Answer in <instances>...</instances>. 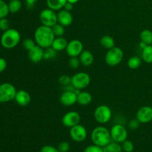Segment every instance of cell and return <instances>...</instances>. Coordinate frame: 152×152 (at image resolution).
<instances>
[{"label": "cell", "mask_w": 152, "mask_h": 152, "mask_svg": "<svg viewBox=\"0 0 152 152\" xmlns=\"http://www.w3.org/2000/svg\"><path fill=\"white\" fill-rule=\"evenodd\" d=\"M10 13L8 8V4L4 0H0V19L5 18Z\"/></svg>", "instance_id": "29"}, {"label": "cell", "mask_w": 152, "mask_h": 152, "mask_svg": "<svg viewBox=\"0 0 152 152\" xmlns=\"http://www.w3.org/2000/svg\"><path fill=\"white\" fill-rule=\"evenodd\" d=\"M57 20L58 23L63 26H69L73 22V16L70 11L62 9L57 13Z\"/></svg>", "instance_id": "16"}, {"label": "cell", "mask_w": 152, "mask_h": 152, "mask_svg": "<svg viewBox=\"0 0 152 152\" xmlns=\"http://www.w3.org/2000/svg\"><path fill=\"white\" fill-rule=\"evenodd\" d=\"M67 1H68V2L71 3V4H76V3H77L79 1V0H67Z\"/></svg>", "instance_id": "44"}, {"label": "cell", "mask_w": 152, "mask_h": 152, "mask_svg": "<svg viewBox=\"0 0 152 152\" xmlns=\"http://www.w3.org/2000/svg\"><path fill=\"white\" fill-rule=\"evenodd\" d=\"M65 50L70 57L79 56L83 51V44L80 40L73 39L68 43Z\"/></svg>", "instance_id": "12"}, {"label": "cell", "mask_w": 152, "mask_h": 152, "mask_svg": "<svg viewBox=\"0 0 152 152\" xmlns=\"http://www.w3.org/2000/svg\"><path fill=\"white\" fill-rule=\"evenodd\" d=\"M91 77L86 72H78L71 77V85L79 90H83L89 86Z\"/></svg>", "instance_id": "7"}, {"label": "cell", "mask_w": 152, "mask_h": 152, "mask_svg": "<svg viewBox=\"0 0 152 152\" xmlns=\"http://www.w3.org/2000/svg\"><path fill=\"white\" fill-rule=\"evenodd\" d=\"M147 45H147L146 43L145 42H142V41H141L140 42V44H139V46H140V48L141 49H144L145 48V47H146Z\"/></svg>", "instance_id": "43"}, {"label": "cell", "mask_w": 152, "mask_h": 152, "mask_svg": "<svg viewBox=\"0 0 152 152\" xmlns=\"http://www.w3.org/2000/svg\"><path fill=\"white\" fill-rule=\"evenodd\" d=\"M80 64H81V62H80V58L78 56L71 57L69 59V60H68V65L72 69H77V68H78L80 67Z\"/></svg>", "instance_id": "31"}, {"label": "cell", "mask_w": 152, "mask_h": 152, "mask_svg": "<svg viewBox=\"0 0 152 152\" xmlns=\"http://www.w3.org/2000/svg\"><path fill=\"white\" fill-rule=\"evenodd\" d=\"M0 85H1V84H0Z\"/></svg>", "instance_id": "45"}, {"label": "cell", "mask_w": 152, "mask_h": 152, "mask_svg": "<svg viewBox=\"0 0 152 152\" xmlns=\"http://www.w3.org/2000/svg\"><path fill=\"white\" fill-rule=\"evenodd\" d=\"M141 41L144 42L147 45H152V31L150 30L145 29L140 33Z\"/></svg>", "instance_id": "27"}, {"label": "cell", "mask_w": 152, "mask_h": 152, "mask_svg": "<svg viewBox=\"0 0 152 152\" xmlns=\"http://www.w3.org/2000/svg\"><path fill=\"white\" fill-rule=\"evenodd\" d=\"M39 19L42 25L52 28L58 22L57 13H56L55 10L50 8L44 9L40 13Z\"/></svg>", "instance_id": "8"}, {"label": "cell", "mask_w": 152, "mask_h": 152, "mask_svg": "<svg viewBox=\"0 0 152 152\" xmlns=\"http://www.w3.org/2000/svg\"><path fill=\"white\" fill-rule=\"evenodd\" d=\"M37 43H36L35 40L32 39H25L23 42V47L25 48V50H27L28 51L31 50V49L34 48L36 46Z\"/></svg>", "instance_id": "32"}, {"label": "cell", "mask_w": 152, "mask_h": 152, "mask_svg": "<svg viewBox=\"0 0 152 152\" xmlns=\"http://www.w3.org/2000/svg\"><path fill=\"white\" fill-rule=\"evenodd\" d=\"M79 58H80L82 65L86 67L91 66L93 64L94 60L93 53L90 50H83V51L79 56Z\"/></svg>", "instance_id": "18"}, {"label": "cell", "mask_w": 152, "mask_h": 152, "mask_svg": "<svg viewBox=\"0 0 152 152\" xmlns=\"http://www.w3.org/2000/svg\"><path fill=\"white\" fill-rule=\"evenodd\" d=\"M94 116L96 122L101 124H105L111 120L112 117V111L107 105H101L95 109Z\"/></svg>", "instance_id": "6"}, {"label": "cell", "mask_w": 152, "mask_h": 152, "mask_svg": "<svg viewBox=\"0 0 152 152\" xmlns=\"http://www.w3.org/2000/svg\"><path fill=\"white\" fill-rule=\"evenodd\" d=\"M63 9H65V10L71 12V10L74 9V4H71V3H70V2H68V1H67L66 4H65V6H64Z\"/></svg>", "instance_id": "42"}, {"label": "cell", "mask_w": 152, "mask_h": 152, "mask_svg": "<svg viewBox=\"0 0 152 152\" xmlns=\"http://www.w3.org/2000/svg\"><path fill=\"white\" fill-rule=\"evenodd\" d=\"M22 5V1L20 0H10L8 4L9 11L12 13H17L21 10Z\"/></svg>", "instance_id": "26"}, {"label": "cell", "mask_w": 152, "mask_h": 152, "mask_svg": "<svg viewBox=\"0 0 152 152\" xmlns=\"http://www.w3.org/2000/svg\"><path fill=\"white\" fill-rule=\"evenodd\" d=\"M136 118L140 123H148L152 120V108L148 105L142 106L137 111Z\"/></svg>", "instance_id": "13"}, {"label": "cell", "mask_w": 152, "mask_h": 152, "mask_svg": "<svg viewBox=\"0 0 152 152\" xmlns=\"http://www.w3.org/2000/svg\"><path fill=\"white\" fill-rule=\"evenodd\" d=\"M10 28V22L7 18L0 19V30L5 31Z\"/></svg>", "instance_id": "37"}, {"label": "cell", "mask_w": 152, "mask_h": 152, "mask_svg": "<svg viewBox=\"0 0 152 152\" xmlns=\"http://www.w3.org/2000/svg\"><path fill=\"white\" fill-rule=\"evenodd\" d=\"M38 0H25V3H26V6L28 8L32 9L34 6L35 5L36 3L37 2Z\"/></svg>", "instance_id": "41"}, {"label": "cell", "mask_w": 152, "mask_h": 152, "mask_svg": "<svg viewBox=\"0 0 152 152\" xmlns=\"http://www.w3.org/2000/svg\"><path fill=\"white\" fill-rule=\"evenodd\" d=\"M46 51L44 52V56H43V59H45V60H48V59H53L56 56V53L57 51L55 50L52 47L48 48H46Z\"/></svg>", "instance_id": "30"}, {"label": "cell", "mask_w": 152, "mask_h": 152, "mask_svg": "<svg viewBox=\"0 0 152 152\" xmlns=\"http://www.w3.org/2000/svg\"><path fill=\"white\" fill-rule=\"evenodd\" d=\"M127 65L129 66V68H130L131 69H137L142 65V60L140 57L136 56H132L130 59H129L127 62Z\"/></svg>", "instance_id": "25"}, {"label": "cell", "mask_w": 152, "mask_h": 152, "mask_svg": "<svg viewBox=\"0 0 152 152\" xmlns=\"http://www.w3.org/2000/svg\"><path fill=\"white\" fill-rule=\"evenodd\" d=\"M14 99L18 105L25 107L29 105L31 101V97L28 91L25 90H20L16 92Z\"/></svg>", "instance_id": "17"}, {"label": "cell", "mask_w": 152, "mask_h": 152, "mask_svg": "<svg viewBox=\"0 0 152 152\" xmlns=\"http://www.w3.org/2000/svg\"><path fill=\"white\" fill-rule=\"evenodd\" d=\"M68 43V42H67L66 39L64 38L63 37H55L54 40H53V43H52L51 47L57 52L62 51V50L66 49Z\"/></svg>", "instance_id": "19"}, {"label": "cell", "mask_w": 152, "mask_h": 152, "mask_svg": "<svg viewBox=\"0 0 152 152\" xmlns=\"http://www.w3.org/2000/svg\"><path fill=\"white\" fill-rule=\"evenodd\" d=\"M40 152H59L58 149L51 145H45L40 150Z\"/></svg>", "instance_id": "39"}, {"label": "cell", "mask_w": 152, "mask_h": 152, "mask_svg": "<svg viewBox=\"0 0 152 152\" xmlns=\"http://www.w3.org/2000/svg\"><path fill=\"white\" fill-rule=\"evenodd\" d=\"M57 149L59 152H68L70 150L69 142H67V141L61 142L58 145Z\"/></svg>", "instance_id": "36"}, {"label": "cell", "mask_w": 152, "mask_h": 152, "mask_svg": "<svg viewBox=\"0 0 152 152\" xmlns=\"http://www.w3.org/2000/svg\"><path fill=\"white\" fill-rule=\"evenodd\" d=\"M100 45L102 46V48L109 50L115 47V42L114 39L110 36H104L100 39Z\"/></svg>", "instance_id": "23"}, {"label": "cell", "mask_w": 152, "mask_h": 152, "mask_svg": "<svg viewBox=\"0 0 152 152\" xmlns=\"http://www.w3.org/2000/svg\"><path fill=\"white\" fill-rule=\"evenodd\" d=\"M142 59L146 63H152V45H148L142 50Z\"/></svg>", "instance_id": "24"}, {"label": "cell", "mask_w": 152, "mask_h": 152, "mask_svg": "<svg viewBox=\"0 0 152 152\" xmlns=\"http://www.w3.org/2000/svg\"><path fill=\"white\" fill-rule=\"evenodd\" d=\"M91 138L94 145L105 147L112 140L110 131L104 126H97L91 132Z\"/></svg>", "instance_id": "2"}, {"label": "cell", "mask_w": 152, "mask_h": 152, "mask_svg": "<svg viewBox=\"0 0 152 152\" xmlns=\"http://www.w3.org/2000/svg\"><path fill=\"white\" fill-rule=\"evenodd\" d=\"M70 136L76 142H83L87 137V130L82 125L78 124L70 129Z\"/></svg>", "instance_id": "10"}, {"label": "cell", "mask_w": 152, "mask_h": 152, "mask_svg": "<svg viewBox=\"0 0 152 152\" xmlns=\"http://www.w3.org/2000/svg\"><path fill=\"white\" fill-rule=\"evenodd\" d=\"M7 68V61L4 58L0 57V73L3 72Z\"/></svg>", "instance_id": "40"}, {"label": "cell", "mask_w": 152, "mask_h": 152, "mask_svg": "<svg viewBox=\"0 0 152 152\" xmlns=\"http://www.w3.org/2000/svg\"><path fill=\"white\" fill-rule=\"evenodd\" d=\"M55 37L52 28L43 25L38 27L34 33V40L36 43L42 48L51 47Z\"/></svg>", "instance_id": "1"}, {"label": "cell", "mask_w": 152, "mask_h": 152, "mask_svg": "<svg viewBox=\"0 0 152 152\" xmlns=\"http://www.w3.org/2000/svg\"><path fill=\"white\" fill-rule=\"evenodd\" d=\"M111 139L117 142H123L127 140L128 132L123 125L117 123L114 125L110 130Z\"/></svg>", "instance_id": "9"}, {"label": "cell", "mask_w": 152, "mask_h": 152, "mask_svg": "<svg viewBox=\"0 0 152 152\" xmlns=\"http://www.w3.org/2000/svg\"><path fill=\"white\" fill-rule=\"evenodd\" d=\"M92 96L88 91H80L77 95V103L81 105H88L91 102Z\"/></svg>", "instance_id": "20"}, {"label": "cell", "mask_w": 152, "mask_h": 152, "mask_svg": "<svg viewBox=\"0 0 152 152\" xmlns=\"http://www.w3.org/2000/svg\"><path fill=\"white\" fill-rule=\"evenodd\" d=\"M16 89L12 84L4 83L0 85V102H10L15 99L16 94Z\"/></svg>", "instance_id": "5"}, {"label": "cell", "mask_w": 152, "mask_h": 152, "mask_svg": "<svg viewBox=\"0 0 152 152\" xmlns=\"http://www.w3.org/2000/svg\"><path fill=\"white\" fill-rule=\"evenodd\" d=\"M124 57L123 50L118 47H114L109 49L105 54V60L107 65L109 66H117L121 63Z\"/></svg>", "instance_id": "4"}, {"label": "cell", "mask_w": 152, "mask_h": 152, "mask_svg": "<svg viewBox=\"0 0 152 152\" xmlns=\"http://www.w3.org/2000/svg\"><path fill=\"white\" fill-rule=\"evenodd\" d=\"M44 52L42 48L36 45L34 48L28 51V58L34 63H38L43 59Z\"/></svg>", "instance_id": "15"}, {"label": "cell", "mask_w": 152, "mask_h": 152, "mask_svg": "<svg viewBox=\"0 0 152 152\" xmlns=\"http://www.w3.org/2000/svg\"><path fill=\"white\" fill-rule=\"evenodd\" d=\"M60 102L65 106H71L77 102V94L70 91H64L60 96Z\"/></svg>", "instance_id": "14"}, {"label": "cell", "mask_w": 152, "mask_h": 152, "mask_svg": "<svg viewBox=\"0 0 152 152\" xmlns=\"http://www.w3.org/2000/svg\"><path fill=\"white\" fill-rule=\"evenodd\" d=\"M46 2L48 8L56 11L63 9L67 0H46Z\"/></svg>", "instance_id": "21"}, {"label": "cell", "mask_w": 152, "mask_h": 152, "mask_svg": "<svg viewBox=\"0 0 152 152\" xmlns=\"http://www.w3.org/2000/svg\"><path fill=\"white\" fill-rule=\"evenodd\" d=\"M51 28L52 30H53V32L56 37H63V35L65 34V26L62 25L61 24L58 23V22L56 24V25H53Z\"/></svg>", "instance_id": "28"}, {"label": "cell", "mask_w": 152, "mask_h": 152, "mask_svg": "<svg viewBox=\"0 0 152 152\" xmlns=\"http://www.w3.org/2000/svg\"><path fill=\"white\" fill-rule=\"evenodd\" d=\"M140 125V122L137 119H133V120H130V122L129 123V128L131 130L135 131L139 129Z\"/></svg>", "instance_id": "38"}, {"label": "cell", "mask_w": 152, "mask_h": 152, "mask_svg": "<svg viewBox=\"0 0 152 152\" xmlns=\"http://www.w3.org/2000/svg\"><path fill=\"white\" fill-rule=\"evenodd\" d=\"M59 84L63 86L64 87L67 86H69L71 84V77H70L68 75H62L59 77Z\"/></svg>", "instance_id": "34"}, {"label": "cell", "mask_w": 152, "mask_h": 152, "mask_svg": "<svg viewBox=\"0 0 152 152\" xmlns=\"http://www.w3.org/2000/svg\"><path fill=\"white\" fill-rule=\"evenodd\" d=\"M21 40V35L17 30L9 28L4 31L1 37L0 42L1 46L6 49H12L17 46Z\"/></svg>", "instance_id": "3"}, {"label": "cell", "mask_w": 152, "mask_h": 152, "mask_svg": "<svg viewBox=\"0 0 152 152\" xmlns=\"http://www.w3.org/2000/svg\"><path fill=\"white\" fill-rule=\"evenodd\" d=\"M81 117L77 111H71L66 113L62 118V123L67 128H72L73 126L80 124Z\"/></svg>", "instance_id": "11"}, {"label": "cell", "mask_w": 152, "mask_h": 152, "mask_svg": "<svg viewBox=\"0 0 152 152\" xmlns=\"http://www.w3.org/2000/svg\"><path fill=\"white\" fill-rule=\"evenodd\" d=\"M104 151L105 152H122L123 148L120 145V142H115L111 140L106 146L103 147Z\"/></svg>", "instance_id": "22"}, {"label": "cell", "mask_w": 152, "mask_h": 152, "mask_svg": "<svg viewBox=\"0 0 152 152\" xmlns=\"http://www.w3.org/2000/svg\"><path fill=\"white\" fill-rule=\"evenodd\" d=\"M84 152H105L104 151L103 147L99 146L96 145H91L85 148Z\"/></svg>", "instance_id": "35"}, {"label": "cell", "mask_w": 152, "mask_h": 152, "mask_svg": "<svg viewBox=\"0 0 152 152\" xmlns=\"http://www.w3.org/2000/svg\"><path fill=\"white\" fill-rule=\"evenodd\" d=\"M122 148L123 150L126 152H132L134 149V143L130 140H125L124 142H122Z\"/></svg>", "instance_id": "33"}]
</instances>
